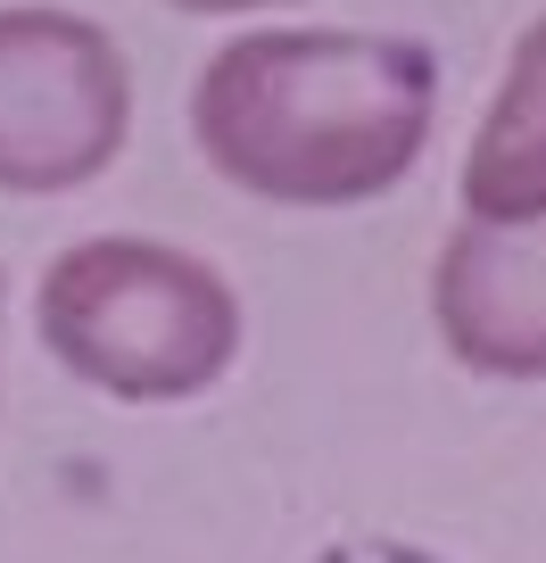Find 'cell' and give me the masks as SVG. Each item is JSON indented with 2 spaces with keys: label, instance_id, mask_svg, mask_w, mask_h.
<instances>
[{
  "label": "cell",
  "instance_id": "8",
  "mask_svg": "<svg viewBox=\"0 0 546 563\" xmlns=\"http://www.w3.org/2000/svg\"><path fill=\"white\" fill-rule=\"evenodd\" d=\"M0 332H9V274H0Z\"/></svg>",
  "mask_w": 546,
  "mask_h": 563
},
{
  "label": "cell",
  "instance_id": "1",
  "mask_svg": "<svg viewBox=\"0 0 546 563\" xmlns=\"http://www.w3.org/2000/svg\"><path fill=\"white\" fill-rule=\"evenodd\" d=\"M439 133V51L365 25L232 34L191 75V141L215 183L265 208H365Z\"/></svg>",
  "mask_w": 546,
  "mask_h": 563
},
{
  "label": "cell",
  "instance_id": "6",
  "mask_svg": "<svg viewBox=\"0 0 546 563\" xmlns=\"http://www.w3.org/2000/svg\"><path fill=\"white\" fill-rule=\"evenodd\" d=\"M315 563H447V555H431V547H414V539H339V547H323Z\"/></svg>",
  "mask_w": 546,
  "mask_h": 563
},
{
  "label": "cell",
  "instance_id": "4",
  "mask_svg": "<svg viewBox=\"0 0 546 563\" xmlns=\"http://www.w3.org/2000/svg\"><path fill=\"white\" fill-rule=\"evenodd\" d=\"M431 323L480 382H546V216H464L431 257Z\"/></svg>",
  "mask_w": 546,
  "mask_h": 563
},
{
  "label": "cell",
  "instance_id": "5",
  "mask_svg": "<svg viewBox=\"0 0 546 563\" xmlns=\"http://www.w3.org/2000/svg\"><path fill=\"white\" fill-rule=\"evenodd\" d=\"M456 199H464V216H489V224L546 216V9L513 34L497 100L472 124V150H464Z\"/></svg>",
  "mask_w": 546,
  "mask_h": 563
},
{
  "label": "cell",
  "instance_id": "7",
  "mask_svg": "<svg viewBox=\"0 0 546 563\" xmlns=\"http://www.w3.org/2000/svg\"><path fill=\"white\" fill-rule=\"evenodd\" d=\"M182 18H265V9H290V0H166Z\"/></svg>",
  "mask_w": 546,
  "mask_h": 563
},
{
  "label": "cell",
  "instance_id": "3",
  "mask_svg": "<svg viewBox=\"0 0 546 563\" xmlns=\"http://www.w3.org/2000/svg\"><path fill=\"white\" fill-rule=\"evenodd\" d=\"M133 141V67L100 18L51 0L0 9V191L58 199L100 183Z\"/></svg>",
  "mask_w": 546,
  "mask_h": 563
},
{
  "label": "cell",
  "instance_id": "2",
  "mask_svg": "<svg viewBox=\"0 0 546 563\" xmlns=\"http://www.w3.org/2000/svg\"><path fill=\"white\" fill-rule=\"evenodd\" d=\"M34 332L83 389L116 406H191L241 365V290L199 249L91 232L42 265Z\"/></svg>",
  "mask_w": 546,
  "mask_h": 563
}]
</instances>
